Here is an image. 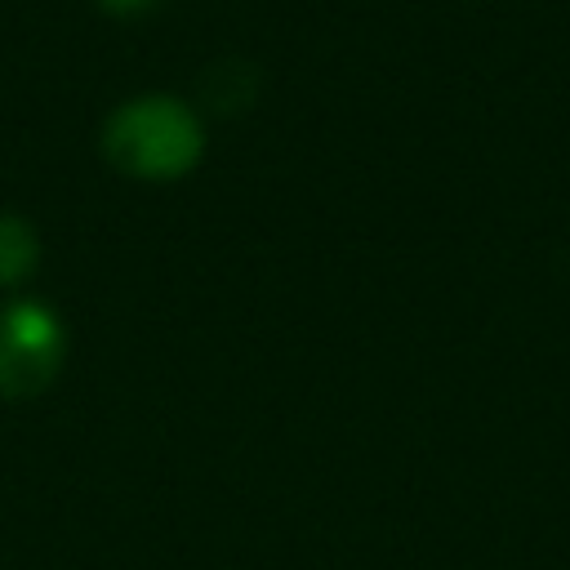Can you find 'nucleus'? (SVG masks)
<instances>
[{"label": "nucleus", "mask_w": 570, "mask_h": 570, "mask_svg": "<svg viewBox=\"0 0 570 570\" xmlns=\"http://www.w3.org/2000/svg\"><path fill=\"white\" fill-rule=\"evenodd\" d=\"M67 356V330L40 298H13L0 307V396H40Z\"/></svg>", "instance_id": "f03ea898"}, {"label": "nucleus", "mask_w": 570, "mask_h": 570, "mask_svg": "<svg viewBox=\"0 0 570 570\" xmlns=\"http://www.w3.org/2000/svg\"><path fill=\"white\" fill-rule=\"evenodd\" d=\"M102 156L111 169H120L129 178L169 183L200 165L205 125L187 102H178L169 94L129 98L102 125Z\"/></svg>", "instance_id": "f257e3e1"}, {"label": "nucleus", "mask_w": 570, "mask_h": 570, "mask_svg": "<svg viewBox=\"0 0 570 570\" xmlns=\"http://www.w3.org/2000/svg\"><path fill=\"white\" fill-rule=\"evenodd\" d=\"M40 263L36 227L18 214H0V285H22Z\"/></svg>", "instance_id": "7ed1b4c3"}, {"label": "nucleus", "mask_w": 570, "mask_h": 570, "mask_svg": "<svg viewBox=\"0 0 570 570\" xmlns=\"http://www.w3.org/2000/svg\"><path fill=\"white\" fill-rule=\"evenodd\" d=\"M102 9H111V13H142L151 0H98Z\"/></svg>", "instance_id": "20e7f679"}]
</instances>
